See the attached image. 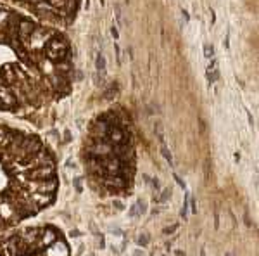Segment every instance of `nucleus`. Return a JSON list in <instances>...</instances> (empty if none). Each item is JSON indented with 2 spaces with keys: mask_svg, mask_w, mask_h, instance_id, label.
Here are the masks:
<instances>
[{
  "mask_svg": "<svg viewBox=\"0 0 259 256\" xmlns=\"http://www.w3.org/2000/svg\"><path fill=\"white\" fill-rule=\"evenodd\" d=\"M112 35H114V39H118V30L116 28H112Z\"/></svg>",
  "mask_w": 259,
  "mask_h": 256,
  "instance_id": "4468645a",
  "label": "nucleus"
},
{
  "mask_svg": "<svg viewBox=\"0 0 259 256\" xmlns=\"http://www.w3.org/2000/svg\"><path fill=\"white\" fill-rule=\"evenodd\" d=\"M24 9L44 23L69 26L81 9V0H4Z\"/></svg>",
  "mask_w": 259,
  "mask_h": 256,
  "instance_id": "39448f33",
  "label": "nucleus"
},
{
  "mask_svg": "<svg viewBox=\"0 0 259 256\" xmlns=\"http://www.w3.org/2000/svg\"><path fill=\"white\" fill-rule=\"evenodd\" d=\"M80 156L87 182L95 194L102 197L132 194L137 149L132 120L123 107H109L90 121Z\"/></svg>",
  "mask_w": 259,
  "mask_h": 256,
  "instance_id": "7ed1b4c3",
  "label": "nucleus"
},
{
  "mask_svg": "<svg viewBox=\"0 0 259 256\" xmlns=\"http://www.w3.org/2000/svg\"><path fill=\"white\" fill-rule=\"evenodd\" d=\"M187 208H189V196H187V201H185V204H183V209H182V216L183 218H187Z\"/></svg>",
  "mask_w": 259,
  "mask_h": 256,
  "instance_id": "9b49d317",
  "label": "nucleus"
},
{
  "mask_svg": "<svg viewBox=\"0 0 259 256\" xmlns=\"http://www.w3.org/2000/svg\"><path fill=\"white\" fill-rule=\"evenodd\" d=\"M137 213H139V209H137V204H133V206L130 208V216H137Z\"/></svg>",
  "mask_w": 259,
  "mask_h": 256,
  "instance_id": "f8f14e48",
  "label": "nucleus"
},
{
  "mask_svg": "<svg viewBox=\"0 0 259 256\" xmlns=\"http://www.w3.org/2000/svg\"><path fill=\"white\" fill-rule=\"evenodd\" d=\"M227 256H232V254H227Z\"/></svg>",
  "mask_w": 259,
  "mask_h": 256,
  "instance_id": "dca6fc26",
  "label": "nucleus"
},
{
  "mask_svg": "<svg viewBox=\"0 0 259 256\" xmlns=\"http://www.w3.org/2000/svg\"><path fill=\"white\" fill-rule=\"evenodd\" d=\"M97 71L106 73V59H104L102 54H97Z\"/></svg>",
  "mask_w": 259,
  "mask_h": 256,
  "instance_id": "0eeeda50",
  "label": "nucleus"
},
{
  "mask_svg": "<svg viewBox=\"0 0 259 256\" xmlns=\"http://www.w3.org/2000/svg\"><path fill=\"white\" fill-rule=\"evenodd\" d=\"M207 78H209V82H216V80L220 78V71H218V64H216V61H212L209 66H207Z\"/></svg>",
  "mask_w": 259,
  "mask_h": 256,
  "instance_id": "423d86ee",
  "label": "nucleus"
},
{
  "mask_svg": "<svg viewBox=\"0 0 259 256\" xmlns=\"http://www.w3.org/2000/svg\"><path fill=\"white\" fill-rule=\"evenodd\" d=\"M175 229H177V225H173V227H171V229H166L164 232H166V234H171V232H173Z\"/></svg>",
  "mask_w": 259,
  "mask_h": 256,
  "instance_id": "ddd939ff",
  "label": "nucleus"
},
{
  "mask_svg": "<svg viewBox=\"0 0 259 256\" xmlns=\"http://www.w3.org/2000/svg\"><path fill=\"white\" fill-rule=\"evenodd\" d=\"M73 47L59 28L0 6V111H38L73 89Z\"/></svg>",
  "mask_w": 259,
  "mask_h": 256,
  "instance_id": "f257e3e1",
  "label": "nucleus"
},
{
  "mask_svg": "<svg viewBox=\"0 0 259 256\" xmlns=\"http://www.w3.org/2000/svg\"><path fill=\"white\" fill-rule=\"evenodd\" d=\"M133 256H144V253H140V251H135V253H133Z\"/></svg>",
  "mask_w": 259,
  "mask_h": 256,
  "instance_id": "2eb2a0df",
  "label": "nucleus"
},
{
  "mask_svg": "<svg viewBox=\"0 0 259 256\" xmlns=\"http://www.w3.org/2000/svg\"><path fill=\"white\" fill-rule=\"evenodd\" d=\"M147 242H149V237L145 236V234H144V236H140V237H139V244H140V246H147Z\"/></svg>",
  "mask_w": 259,
  "mask_h": 256,
  "instance_id": "9d476101",
  "label": "nucleus"
},
{
  "mask_svg": "<svg viewBox=\"0 0 259 256\" xmlns=\"http://www.w3.org/2000/svg\"><path fill=\"white\" fill-rule=\"evenodd\" d=\"M169 197H171V189H164V192H162V196H161L157 201H159V203H164V201H166V199H169Z\"/></svg>",
  "mask_w": 259,
  "mask_h": 256,
  "instance_id": "6e6552de",
  "label": "nucleus"
},
{
  "mask_svg": "<svg viewBox=\"0 0 259 256\" xmlns=\"http://www.w3.org/2000/svg\"><path fill=\"white\" fill-rule=\"evenodd\" d=\"M59 175L40 137L0 125V232L38 215L56 201Z\"/></svg>",
  "mask_w": 259,
  "mask_h": 256,
  "instance_id": "f03ea898",
  "label": "nucleus"
},
{
  "mask_svg": "<svg viewBox=\"0 0 259 256\" xmlns=\"http://www.w3.org/2000/svg\"><path fill=\"white\" fill-rule=\"evenodd\" d=\"M0 256H71V251L57 227L38 225L0 237Z\"/></svg>",
  "mask_w": 259,
  "mask_h": 256,
  "instance_id": "20e7f679",
  "label": "nucleus"
},
{
  "mask_svg": "<svg viewBox=\"0 0 259 256\" xmlns=\"http://www.w3.org/2000/svg\"><path fill=\"white\" fill-rule=\"evenodd\" d=\"M137 209L144 215V213L147 211V204H145V201H139V203H137Z\"/></svg>",
  "mask_w": 259,
  "mask_h": 256,
  "instance_id": "1a4fd4ad",
  "label": "nucleus"
}]
</instances>
